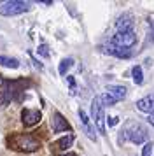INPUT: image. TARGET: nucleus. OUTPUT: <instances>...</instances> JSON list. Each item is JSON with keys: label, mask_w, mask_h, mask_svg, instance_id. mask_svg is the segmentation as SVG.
Wrapping results in <instances>:
<instances>
[{"label": "nucleus", "mask_w": 154, "mask_h": 156, "mask_svg": "<svg viewBox=\"0 0 154 156\" xmlns=\"http://www.w3.org/2000/svg\"><path fill=\"white\" fill-rule=\"evenodd\" d=\"M7 144L16 151H23V153H33L40 147V142L32 135H12L9 137Z\"/></svg>", "instance_id": "1"}, {"label": "nucleus", "mask_w": 154, "mask_h": 156, "mask_svg": "<svg viewBox=\"0 0 154 156\" xmlns=\"http://www.w3.org/2000/svg\"><path fill=\"white\" fill-rule=\"evenodd\" d=\"M30 11V4L28 2H21V0H9L0 4V14L2 16H18Z\"/></svg>", "instance_id": "2"}, {"label": "nucleus", "mask_w": 154, "mask_h": 156, "mask_svg": "<svg viewBox=\"0 0 154 156\" xmlns=\"http://www.w3.org/2000/svg\"><path fill=\"white\" fill-rule=\"evenodd\" d=\"M91 119L96 125L98 132L105 133V107L100 102V97H95L91 102Z\"/></svg>", "instance_id": "3"}, {"label": "nucleus", "mask_w": 154, "mask_h": 156, "mask_svg": "<svg viewBox=\"0 0 154 156\" xmlns=\"http://www.w3.org/2000/svg\"><path fill=\"white\" fill-rule=\"evenodd\" d=\"M121 133H126V137H128L133 144H144V142L149 139L147 130L142 126V125H138V123H131V125L126 128L124 132H121Z\"/></svg>", "instance_id": "4"}, {"label": "nucleus", "mask_w": 154, "mask_h": 156, "mask_svg": "<svg viewBox=\"0 0 154 156\" xmlns=\"http://www.w3.org/2000/svg\"><path fill=\"white\" fill-rule=\"evenodd\" d=\"M137 42V34L135 32H117L116 35L110 39V44L116 48H123V49H130Z\"/></svg>", "instance_id": "5"}, {"label": "nucleus", "mask_w": 154, "mask_h": 156, "mask_svg": "<svg viewBox=\"0 0 154 156\" xmlns=\"http://www.w3.org/2000/svg\"><path fill=\"white\" fill-rule=\"evenodd\" d=\"M16 95V84L7 81L0 86V105H9Z\"/></svg>", "instance_id": "6"}, {"label": "nucleus", "mask_w": 154, "mask_h": 156, "mask_svg": "<svg viewBox=\"0 0 154 156\" xmlns=\"http://www.w3.org/2000/svg\"><path fill=\"white\" fill-rule=\"evenodd\" d=\"M40 111H37V109H23V112H21V119H23V125L25 126H33L37 125L39 121H40Z\"/></svg>", "instance_id": "7"}, {"label": "nucleus", "mask_w": 154, "mask_h": 156, "mask_svg": "<svg viewBox=\"0 0 154 156\" xmlns=\"http://www.w3.org/2000/svg\"><path fill=\"white\" fill-rule=\"evenodd\" d=\"M133 25H135L133 14H130V12H124V14H121L116 20V28H117V32H133Z\"/></svg>", "instance_id": "8"}, {"label": "nucleus", "mask_w": 154, "mask_h": 156, "mask_svg": "<svg viewBox=\"0 0 154 156\" xmlns=\"http://www.w3.org/2000/svg\"><path fill=\"white\" fill-rule=\"evenodd\" d=\"M102 51L107 53V55H110V56H116V58H130L131 56V51L130 49H123V48H116V46H112L110 42L102 46Z\"/></svg>", "instance_id": "9"}, {"label": "nucleus", "mask_w": 154, "mask_h": 156, "mask_svg": "<svg viewBox=\"0 0 154 156\" xmlns=\"http://www.w3.org/2000/svg\"><path fill=\"white\" fill-rule=\"evenodd\" d=\"M137 109L140 112H147V114H154V93L147 95L144 98H140L137 102Z\"/></svg>", "instance_id": "10"}, {"label": "nucleus", "mask_w": 154, "mask_h": 156, "mask_svg": "<svg viewBox=\"0 0 154 156\" xmlns=\"http://www.w3.org/2000/svg\"><path fill=\"white\" fill-rule=\"evenodd\" d=\"M53 130H54L56 133H60V132H68L70 130L68 121L65 119L60 112H56L54 116H53Z\"/></svg>", "instance_id": "11"}, {"label": "nucleus", "mask_w": 154, "mask_h": 156, "mask_svg": "<svg viewBox=\"0 0 154 156\" xmlns=\"http://www.w3.org/2000/svg\"><path fill=\"white\" fill-rule=\"evenodd\" d=\"M105 93H107V95H110L116 102H119V100H123L126 97V88H124V86H121V84H109Z\"/></svg>", "instance_id": "12"}, {"label": "nucleus", "mask_w": 154, "mask_h": 156, "mask_svg": "<svg viewBox=\"0 0 154 156\" xmlns=\"http://www.w3.org/2000/svg\"><path fill=\"white\" fill-rule=\"evenodd\" d=\"M0 65L5 67V69H19V62L16 58L4 56V55H0Z\"/></svg>", "instance_id": "13"}, {"label": "nucleus", "mask_w": 154, "mask_h": 156, "mask_svg": "<svg viewBox=\"0 0 154 156\" xmlns=\"http://www.w3.org/2000/svg\"><path fill=\"white\" fill-rule=\"evenodd\" d=\"M74 139H75V137H74L72 133H68V135L61 137L60 140L56 142V146H58V147L61 149V151H67V149H68L70 146H72V144H74Z\"/></svg>", "instance_id": "14"}, {"label": "nucleus", "mask_w": 154, "mask_h": 156, "mask_svg": "<svg viewBox=\"0 0 154 156\" xmlns=\"http://www.w3.org/2000/svg\"><path fill=\"white\" fill-rule=\"evenodd\" d=\"M131 76H133L135 84H142V83H144V74H142V67H140V65H135L131 69Z\"/></svg>", "instance_id": "15"}, {"label": "nucleus", "mask_w": 154, "mask_h": 156, "mask_svg": "<svg viewBox=\"0 0 154 156\" xmlns=\"http://www.w3.org/2000/svg\"><path fill=\"white\" fill-rule=\"evenodd\" d=\"M72 65H74V60H72V58H65V60H61V63L58 67V72H60L61 76H67V72H68V69Z\"/></svg>", "instance_id": "16"}, {"label": "nucleus", "mask_w": 154, "mask_h": 156, "mask_svg": "<svg viewBox=\"0 0 154 156\" xmlns=\"http://www.w3.org/2000/svg\"><path fill=\"white\" fill-rule=\"evenodd\" d=\"M79 118H81V123H82V126H88V125H91V119L88 118V114H86V111H82V109H79Z\"/></svg>", "instance_id": "17"}, {"label": "nucleus", "mask_w": 154, "mask_h": 156, "mask_svg": "<svg viewBox=\"0 0 154 156\" xmlns=\"http://www.w3.org/2000/svg\"><path fill=\"white\" fill-rule=\"evenodd\" d=\"M152 142H145V146L142 147V156H151L152 154Z\"/></svg>", "instance_id": "18"}, {"label": "nucleus", "mask_w": 154, "mask_h": 156, "mask_svg": "<svg viewBox=\"0 0 154 156\" xmlns=\"http://www.w3.org/2000/svg\"><path fill=\"white\" fill-rule=\"evenodd\" d=\"M67 81H68V86H70V93L72 95H75V79H74V76H67Z\"/></svg>", "instance_id": "19"}, {"label": "nucleus", "mask_w": 154, "mask_h": 156, "mask_svg": "<svg viewBox=\"0 0 154 156\" xmlns=\"http://www.w3.org/2000/svg\"><path fill=\"white\" fill-rule=\"evenodd\" d=\"M37 53H39L40 56H44V58H49V51H47V46H46V44H40L39 49H37Z\"/></svg>", "instance_id": "20"}, {"label": "nucleus", "mask_w": 154, "mask_h": 156, "mask_svg": "<svg viewBox=\"0 0 154 156\" xmlns=\"http://www.w3.org/2000/svg\"><path fill=\"white\" fill-rule=\"evenodd\" d=\"M107 123H109V126H116V125L119 123V118L117 116H110V118L107 119Z\"/></svg>", "instance_id": "21"}, {"label": "nucleus", "mask_w": 154, "mask_h": 156, "mask_svg": "<svg viewBox=\"0 0 154 156\" xmlns=\"http://www.w3.org/2000/svg\"><path fill=\"white\" fill-rule=\"evenodd\" d=\"M147 121H149V123H151V125L154 126V114H149V118H147Z\"/></svg>", "instance_id": "22"}, {"label": "nucleus", "mask_w": 154, "mask_h": 156, "mask_svg": "<svg viewBox=\"0 0 154 156\" xmlns=\"http://www.w3.org/2000/svg\"><path fill=\"white\" fill-rule=\"evenodd\" d=\"M61 156H75V154H72V153H67V154H61Z\"/></svg>", "instance_id": "23"}]
</instances>
